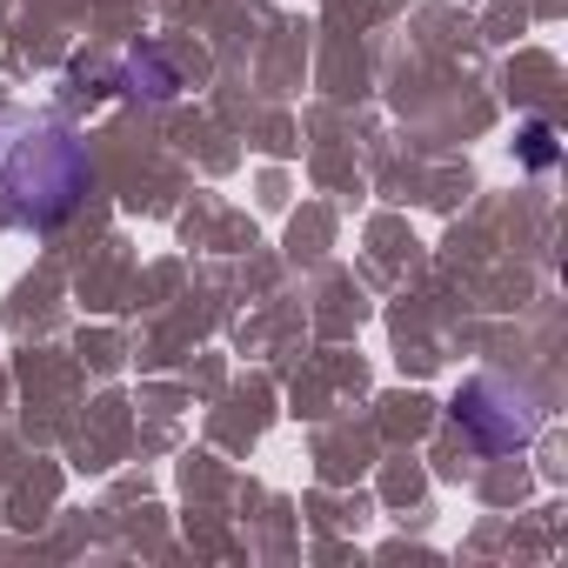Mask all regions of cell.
Returning a JSON list of instances; mask_svg holds the SVG:
<instances>
[{"label": "cell", "mask_w": 568, "mask_h": 568, "mask_svg": "<svg viewBox=\"0 0 568 568\" xmlns=\"http://www.w3.org/2000/svg\"><path fill=\"white\" fill-rule=\"evenodd\" d=\"M88 187L94 161L61 121L0 108V207L14 221H61L81 207Z\"/></svg>", "instance_id": "cell-1"}, {"label": "cell", "mask_w": 568, "mask_h": 568, "mask_svg": "<svg viewBox=\"0 0 568 568\" xmlns=\"http://www.w3.org/2000/svg\"><path fill=\"white\" fill-rule=\"evenodd\" d=\"M121 81H128V94H148V101H174V94H181V68H174V54H168V48H154V41L128 48Z\"/></svg>", "instance_id": "cell-3"}, {"label": "cell", "mask_w": 568, "mask_h": 568, "mask_svg": "<svg viewBox=\"0 0 568 568\" xmlns=\"http://www.w3.org/2000/svg\"><path fill=\"white\" fill-rule=\"evenodd\" d=\"M515 154H521L528 168H555V161H561V141H555L548 121H521V128H515Z\"/></svg>", "instance_id": "cell-4"}, {"label": "cell", "mask_w": 568, "mask_h": 568, "mask_svg": "<svg viewBox=\"0 0 568 568\" xmlns=\"http://www.w3.org/2000/svg\"><path fill=\"white\" fill-rule=\"evenodd\" d=\"M455 422L468 428V442H475V448L508 455V448H528V442H535L541 408H535V395H528V388L481 375V382H468V388L455 395Z\"/></svg>", "instance_id": "cell-2"}]
</instances>
